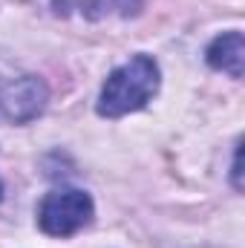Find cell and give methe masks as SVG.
Returning <instances> with one entry per match:
<instances>
[{
    "label": "cell",
    "mask_w": 245,
    "mask_h": 248,
    "mask_svg": "<svg viewBox=\"0 0 245 248\" xmlns=\"http://www.w3.org/2000/svg\"><path fill=\"white\" fill-rule=\"evenodd\" d=\"M159 90V66L150 55H133L127 63L110 72L101 95H98V116L119 119L127 113L141 110Z\"/></svg>",
    "instance_id": "6da1fadb"
},
{
    "label": "cell",
    "mask_w": 245,
    "mask_h": 248,
    "mask_svg": "<svg viewBox=\"0 0 245 248\" xmlns=\"http://www.w3.org/2000/svg\"><path fill=\"white\" fill-rule=\"evenodd\" d=\"M46 98L49 90L38 75L0 63V122L3 124H23L38 119L46 107Z\"/></svg>",
    "instance_id": "7a4b0ae2"
},
{
    "label": "cell",
    "mask_w": 245,
    "mask_h": 248,
    "mask_svg": "<svg viewBox=\"0 0 245 248\" xmlns=\"http://www.w3.org/2000/svg\"><path fill=\"white\" fill-rule=\"evenodd\" d=\"M92 219V199L84 190H52L38 208V222L49 237H69Z\"/></svg>",
    "instance_id": "3957f363"
},
{
    "label": "cell",
    "mask_w": 245,
    "mask_h": 248,
    "mask_svg": "<svg viewBox=\"0 0 245 248\" xmlns=\"http://www.w3.org/2000/svg\"><path fill=\"white\" fill-rule=\"evenodd\" d=\"M205 58L214 69L228 72L231 78H243L245 69V41L243 32H225L219 38L211 41V46L205 49Z\"/></svg>",
    "instance_id": "277c9868"
},
{
    "label": "cell",
    "mask_w": 245,
    "mask_h": 248,
    "mask_svg": "<svg viewBox=\"0 0 245 248\" xmlns=\"http://www.w3.org/2000/svg\"><path fill=\"white\" fill-rule=\"evenodd\" d=\"M90 9H95V6H110V9H119L124 17H130V15H136L138 9H141V0H92V3H87Z\"/></svg>",
    "instance_id": "5b68a950"
},
{
    "label": "cell",
    "mask_w": 245,
    "mask_h": 248,
    "mask_svg": "<svg viewBox=\"0 0 245 248\" xmlns=\"http://www.w3.org/2000/svg\"><path fill=\"white\" fill-rule=\"evenodd\" d=\"M234 185L243 187V182H240V147H237V156H234Z\"/></svg>",
    "instance_id": "8992f818"
},
{
    "label": "cell",
    "mask_w": 245,
    "mask_h": 248,
    "mask_svg": "<svg viewBox=\"0 0 245 248\" xmlns=\"http://www.w3.org/2000/svg\"><path fill=\"white\" fill-rule=\"evenodd\" d=\"M0 193H3V185H0Z\"/></svg>",
    "instance_id": "52a82bcc"
}]
</instances>
